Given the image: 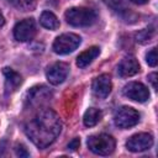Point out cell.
I'll return each mask as SVG.
<instances>
[{"instance_id": "cell-1", "label": "cell", "mask_w": 158, "mask_h": 158, "mask_svg": "<svg viewBox=\"0 0 158 158\" xmlns=\"http://www.w3.org/2000/svg\"><path fill=\"white\" fill-rule=\"evenodd\" d=\"M62 131V121L51 109L41 110L25 126V133L38 148L51 146Z\"/></svg>"}, {"instance_id": "cell-2", "label": "cell", "mask_w": 158, "mask_h": 158, "mask_svg": "<svg viewBox=\"0 0 158 158\" xmlns=\"http://www.w3.org/2000/svg\"><path fill=\"white\" fill-rule=\"evenodd\" d=\"M65 20L74 27H86L93 25L98 16L96 12L88 7H70L64 14Z\"/></svg>"}, {"instance_id": "cell-3", "label": "cell", "mask_w": 158, "mask_h": 158, "mask_svg": "<svg viewBox=\"0 0 158 158\" xmlns=\"http://www.w3.org/2000/svg\"><path fill=\"white\" fill-rule=\"evenodd\" d=\"M86 144L93 153L99 156H109L115 151L116 142L112 136L106 133H100V135L90 136L86 141Z\"/></svg>"}, {"instance_id": "cell-4", "label": "cell", "mask_w": 158, "mask_h": 158, "mask_svg": "<svg viewBox=\"0 0 158 158\" xmlns=\"http://www.w3.org/2000/svg\"><path fill=\"white\" fill-rule=\"evenodd\" d=\"M53 98V93L49 88L44 85H37L33 86L27 91L26 95V104L30 107H42L46 104H48Z\"/></svg>"}, {"instance_id": "cell-5", "label": "cell", "mask_w": 158, "mask_h": 158, "mask_svg": "<svg viewBox=\"0 0 158 158\" xmlns=\"http://www.w3.org/2000/svg\"><path fill=\"white\" fill-rule=\"evenodd\" d=\"M80 43H81L80 36L75 33H63L54 40L52 49L57 54H68L75 51Z\"/></svg>"}, {"instance_id": "cell-6", "label": "cell", "mask_w": 158, "mask_h": 158, "mask_svg": "<svg viewBox=\"0 0 158 158\" xmlns=\"http://www.w3.org/2000/svg\"><path fill=\"white\" fill-rule=\"evenodd\" d=\"M139 121V114L137 110L130 106H122L118 110H116L114 115V122L118 128L126 130L130 127H133Z\"/></svg>"}, {"instance_id": "cell-7", "label": "cell", "mask_w": 158, "mask_h": 158, "mask_svg": "<svg viewBox=\"0 0 158 158\" xmlns=\"http://www.w3.org/2000/svg\"><path fill=\"white\" fill-rule=\"evenodd\" d=\"M37 32L36 22L33 19H25L16 23L14 27V36L19 42L31 41Z\"/></svg>"}, {"instance_id": "cell-8", "label": "cell", "mask_w": 158, "mask_h": 158, "mask_svg": "<svg viewBox=\"0 0 158 158\" xmlns=\"http://www.w3.org/2000/svg\"><path fill=\"white\" fill-rule=\"evenodd\" d=\"M122 94L137 102H144L149 99V90L147 89L146 85L138 81H131L126 84L122 89Z\"/></svg>"}, {"instance_id": "cell-9", "label": "cell", "mask_w": 158, "mask_h": 158, "mask_svg": "<svg viewBox=\"0 0 158 158\" xmlns=\"http://www.w3.org/2000/svg\"><path fill=\"white\" fill-rule=\"evenodd\" d=\"M69 73V65L64 62H56L53 63L51 67H48L47 72H46V77L47 80L53 84V85H58L60 83H63Z\"/></svg>"}, {"instance_id": "cell-10", "label": "cell", "mask_w": 158, "mask_h": 158, "mask_svg": "<svg viewBox=\"0 0 158 158\" xmlns=\"http://www.w3.org/2000/svg\"><path fill=\"white\" fill-rule=\"evenodd\" d=\"M153 146V137L149 133H137L130 137L126 142V147L131 152H143Z\"/></svg>"}, {"instance_id": "cell-11", "label": "cell", "mask_w": 158, "mask_h": 158, "mask_svg": "<svg viewBox=\"0 0 158 158\" xmlns=\"http://www.w3.org/2000/svg\"><path fill=\"white\" fill-rule=\"evenodd\" d=\"M111 88H112V84H111V78L109 74H101L96 77L91 85L93 94L99 99L107 98L109 94L111 93Z\"/></svg>"}, {"instance_id": "cell-12", "label": "cell", "mask_w": 158, "mask_h": 158, "mask_svg": "<svg viewBox=\"0 0 158 158\" xmlns=\"http://www.w3.org/2000/svg\"><path fill=\"white\" fill-rule=\"evenodd\" d=\"M117 72H118V75L122 77V78L132 77V75H135V74H137L139 72V63L132 56L125 57L120 62V64L117 67Z\"/></svg>"}, {"instance_id": "cell-13", "label": "cell", "mask_w": 158, "mask_h": 158, "mask_svg": "<svg viewBox=\"0 0 158 158\" xmlns=\"http://www.w3.org/2000/svg\"><path fill=\"white\" fill-rule=\"evenodd\" d=\"M2 73L5 77V91H6V94H11L22 83L21 75L19 73H16L14 69L7 68V67L2 69Z\"/></svg>"}, {"instance_id": "cell-14", "label": "cell", "mask_w": 158, "mask_h": 158, "mask_svg": "<svg viewBox=\"0 0 158 158\" xmlns=\"http://www.w3.org/2000/svg\"><path fill=\"white\" fill-rule=\"evenodd\" d=\"M100 54V48L94 46V47H90L88 49H85L84 52H81L78 57H77V65L79 68H85L88 67L98 56Z\"/></svg>"}, {"instance_id": "cell-15", "label": "cell", "mask_w": 158, "mask_h": 158, "mask_svg": "<svg viewBox=\"0 0 158 158\" xmlns=\"http://www.w3.org/2000/svg\"><path fill=\"white\" fill-rule=\"evenodd\" d=\"M40 22L47 30L54 31V30H57L59 27V20H58V17L53 12H51V11H43L41 14Z\"/></svg>"}, {"instance_id": "cell-16", "label": "cell", "mask_w": 158, "mask_h": 158, "mask_svg": "<svg viewBox=\"0 0 158 158\" xmlns=\"http://www.w3.org/2000/svg\"><path fill=\"white\" fill-rule=\"evenodd\" d=\"M102 117V112L99 110V109H95V107H89L85 114H84V117H83V122L86 127H93L95 126L96 123L100 122Z\"/></svg>"}, {"instance_id": "cell-17", "label": "cell", "mask_w": 158, "mask_h": 158, "mask_svg": "<svg viewBox=\"0 0 158 158\" xmlns=\"http://www.w3.org/2000/svg\"><path fill=\"white\" fill-rule=\"evenodd\" d=\"M15 7L21 11H32L36 7L37 0H9Z\"/></svg>"}, {"instance_id": "cell-18", "label": "cell", "mask_w": 158, "mask_h": 158, "mask_svg": "<svg viewBox=\"0 0 158 158\" xmlns=\"http://www.w3.org/2000/svg\"><path fill=\"white\" fill-rule=\"evenodd\" d=\"M152 36H153V31L149 30V28H144V30L139 31V32L136 35V38H137L138 42H141V43H146V42L151 41Z\"/></svg>"}, {"instance_id": "cell-19", "label": "cell", "mask_w": 158, "mask_h": 158, "mask_svg": "<svg viewBox=\"0 0 158 158\" xmlns=\"http://www.w3.org/2000/svg\"><path fill=\"white\" fill-rule=\"evenodd\" d=\"M146 62L151 67H156L157 65L158 59H157V49L156 48H152V49H149L147 52V54H146Z\"/></svg>"}, {"instance_id": "cell-20", "label": "cell", "mask_w": 158, "mask_h": 158, "mask_svg": "<svg viewBox=\"0 0 158 158\" xmlns=\"http://www.w3.org/2000/svg\"><path fill=\"white\" fill-rule=\"evenodd\" d=\"M15 153H16L17 157H30L28 151H27L26 147L22 146V144H16V147H15Z\"/></svg>"}, {"instance_id": "cell-21", "label": "cell", "mask_w": 158, "mask_h": 158, "mask_svg": "<svg viewBox=\"0 0 158 158\" xmlns=\"http://www.w3.org/2000/svg\"><path fill=\"white\" fill-rule=\"evenodd\" d=\"M80 146V139L79 138H73L69 143H68V149L70 151H77Z\"/></svg>"}, {"instance_id": "cell-22", "label": "cell", "mask_w": 158, "mask_h": 158, "mask_svg": "<svg viewBox=\"0 0 158 158\" xmlns=\"http://www.w3.org/2000/svg\"><path fill=\"white\" fill-rule=\"evenodd\" d=\"M109 6H111L112 9H118L122 5V0H104Z\"/></svg>"}, {"instance_id": "cell-23", "label": "cell", "mask_w": 158, "mask_h": 158, "mask_svg": "<svg viewBox=\"0 0 158 158\" xmlns=\"http://www.w3.org/2000/svg\"><path fill=\"white\" fill-rule=\"evenodd\" d=\"M148 80L151 81L153 89H157V73H151L148 75Z\"/></svg>"}, {"instance_id": "cell-24", "label": "cell", "mask_w": 158, "mask_h": 158, "mask_svg": "<svg viewBox=\"0 0 158 158\" xmlns=\"http://www.w3.org/2000/svg\"><path fill=\"white\" fill-rule=\"evenodd\" d=\"M133 4H137V5H143V4H146L148 0H131Z\"/></svg>"}, {"instance_id": "cell-25", "label": "cell", "mask_w": 158, "mask_h": 158, "mask_svg": "<svg viewBox=\"0 0 158 158\" xmlns=\"http://www.w3.org/2000/svg\"><path fill=\"white\" fill-rule=\"evenodd\" d=\"M4 23H5V19H4V16H2V14L0 11V27L4 26Z\"/></svg>"}]
</instances>
